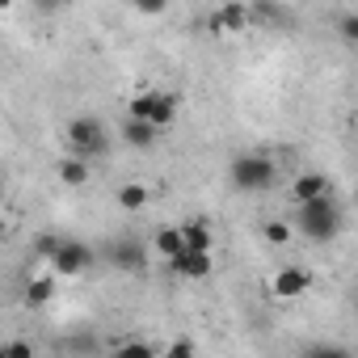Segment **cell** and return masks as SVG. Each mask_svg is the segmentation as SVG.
<instances>
[{
	"label": "cell",
	"instance_id": "obj_5",
	"mask_svg": "<svg viewBox=\"0 0 358 358\" xmlns=\"http://www.w3.org/2000/svg\"><path fill=\"white\" fill-rule=\"evenodd\" d=\"M51 278H80L93 270V249L85 241H59V249L47 257Z\"/></svg>",
	"mask_w": 358,
	"mask_h": 358
},
{
	"label": "cell",
	"instance_id": "obj_10",
	"mask_svg": "<svg viewBox=\"0 0 358 358\" xmlns=\"http://www.w3.org/2000/svg\"><path fill=\"white\" fill-rule=\"evenodd\" d=\"M51 299H55V278H51V274H34V278L26 282V291H22V303H26L30 312L47 308Z\"/></svg>",
	"mask_w": 358,
	"mask_h": 358
},
{
	"label": "cell",
	"instance_id": "obj_16",
	"mask_svg": "<svg viewBox=\"0 0 358 358\" xmlns=\"http://www.w3.org/2000/svg\"><path fill=\"white\" fill-rule=\"evenodd\" d=\"M152 249H156L164 262H173L177 253H182V228H160L156 241H152Z\"/></svg>",
	"mask_w": 358,
	"mask_h": 358
},
{
	"label": "cell",
	"instance_id": "obj_20",
	"mask_svg": "<svg viewBox=\"0 0 358 358\" xmlns=\"http://www.w3.org/2000/svg\"><path fill=\"white\" fill-rule=\"evenodd\" d=\"M0 358H34V345L26 337H9V341H0Z\"/></svg>",
	"mask_w": 358,
	"mask_h": 358
},
{
	"label": "cell",
	"instance_id": "obj_21",
	"mask_svg": "<svg viewBox=\"0 0 358 358\" xmlns=\"http://www.w3.org/2000/svg\"><path fill=\"white\" fill-rule=\"evenodd\" d=\"M303 358H354L345 345H333V341H320V345H312Z\"/></svg>",
	"mask_w": 358,
	"mask_h": 358
},
{
	"label": "cell",
	"instance_id": "obj_13",
	"mask_svg": "<svg viewBox=\"0 0 358 358\" xmlns=\"http://www.w3.org/2000/svg\"><path fill=\"white\" fill-rule=\"evenodd\" d=\"M182 249L186 253H211L215 249V236L207 224H182Z\"/></svg>",
	"mask_w": 358,
	"mask_h": 358
},
{
	"label": "cell",
	"instance_id": "obj_1",
	"mask_svg": "<svg viewBox=\"0 0 358 358\" xmlns=\"http://www.w3.org/2000/svg\"><path fill=\"white\" fill-rule=\"evenodd\" d=\"M295 228H299L308 241L329 245V241H337V236H341L345 215H341V207H337L333 199H316V203H303V207L295 211Z\"/></svg>",
	"mask_w": 358,
	"mask_h": 358
},
{
	"label": "cell",
	"instance_id": "obj_18",
	"mask_svg": "<svg viewBox=\"0 0 358 358\" xmlns=\"http://www.w3.org/2000/svg\"><path fill=\"white\" fill-rule=\"evenodd\" d=\"M114 358H156V345L152 341H143V337H127L122 345H118V354Z\"/></svg>",
	"mask_w": 358,
	"mask_h": 358
},
{
	"label": "cell",
	"instance_id": "obj_6",
	"mask_svg": "<svg viewBox=\"0 0 358 358\" xmlns=\"http://www.w3.org/2000/svg\"><path fill=\"white\" fill-rule=\"evenodd\" d=\"M308 287H312V270H308V266H282V270L274 274V282H270V291H274L278 299H299Z\"/></svg>",
	"mask_w": 358,
	"mask_h": 358
},
{
	"label": "cell",
	"instance_id": "obj_23",
	"mask_svg": "<svg viewBox=\"0 0 358 358\" xmlns=\"http://www.w3.org/2000/svg\"><path fill=\"white\" fill-rule=\"evenodd\" d=\"M55 249H59V241H55V236H43V241H38V257H51Z\"/></svg>",
	"mask_w": 358,
	"mask_h": 358
},
{
	"label": "cell",
	"instance_id": "obj_17",
	"mask_svg": "<svg viewBox=\"0 0 358 358\" xmlns=\"http://www.w3.org/2000/svg\"><path fill=\"white\" fill-rule=\"evenodd\" d=\"M291 220H270V224H262V236H266V245H291Z\"/></svg>",
	"mask_w": 358,
	"mask_h": 358
},
{
	"label": "cell",
	"instance_id": "obj_12",
	"mask_svg": "<svg viewBox=\"0 0 358 358\" xmlns=\"http://www.w3.org/2000/svg\"><path fill=\"white\" fill-rule=\"evenodd\" d=\"M89 160H80V156H64L59 164H55V177L64 186H89Z\"/></svg>",
	"mask_w": 358,
	"mask_h": 358
},
{
	"label": "cell",
	"instance_id": "obj_7",
	"mask_svg": "<svg viewBox=\"0 0 358 358\" xmlns=\"http://www.w3.org/2000/svg\"><path fill=\"white\" fill-rule=\"evenodd\" d=\"M291 199L303 207V203H316V199H333V182L324 173H299L291 182Z\"/></svg>",
	"mask_w": 358,
	"mask_h": 358
},
{
	"label": "cell",
	"instance_id": "obj_11",
	"mask_svg": "<svg viewBox=\"0 0 358 358\" xmlns=\"http://www.w3.org/2000/svg\"><path fill=\"white\" fill-rule=\"evenodd\" d=\"M156 139H160V131L152 127V122H139V118H127L122 122V143L127 148H156Z\"/></svg>",
	"mask_w": 358,
	"mask_h": 358
},
{
	"label": "cell",
	"instance_id": "obj_19",
	"mask_svg": "<svg viewBox=\"0 0 358 358\" xmlns=\"http://www.w3.org/2000/svg\"><path fill=\"white\" fill-rule=\"evenodd\" d=\"M156 358H199V345H194V337H173Z\"/></svg>",
	"mask_w": 358,
	"mask_h": 358
},
{
	"label": "cell",
	"instance_id": "obj_8",
	"mask_svg": "<svg viewBox=\"0 0 358 358\" xmlns=\"http://www.w3.org/2000/svg\"><path fill=\"white\" fill-rule=\"evenodd\" d=\"M169 270L177 274V278H194V282H203V278H211V270H215V257L211 253H177L173 262H169Z\"/></svg>",
	"mask_w": 358,
	"mask_h": 358
},
{
	"label": "cell",
	"instance_id": "obj_4",
	"mask_svg": "<svg viewBox=\"0 0 358 358\" xmlns=\"http://www.w3.org/2000/svg\"><path fill=\"white\" fill-rule=\"evenodd\" d=\"M127 110H131V118L152 122L156 131H164V127L177 118V97L164 93V89H143V93H135V97L127 101Z\"/></svg>",
	"mask_w": 358,
	"mask_h": 358
},
{
	"label": "cell",
	"instance_id": "obj_15",
	"mask_svg": "<svg viewBox=\"0 0 358 358\" xmlns=\"http://www.w3.org/2000/svg\"><path fill=\"white\" fill-rule=\"evenodd\" d=\"M152 203V190L143 186V182H127V186H118V207L122 211H143Z\"/></svg>",
	"mask_w": 358,
	"mask_h": 358
},
{
	"label": "cell",
	"instance_id": "obj_24",
	"mask_svg": "<svg viewBox=\"0 0 358 358\" xmlns=\"http://www.w3.org/2000/svg\"><path fill=\"white\" fill-rule=\"evenodd\" d=\"M0 236H5V220H0Z\"/></svg>",
	"mask_w": 358,
	"mask_h": 358
},
{
	"label": "cell",
	"instance_id": "obj_2",
	"mask_svg": "<svg viewBox=\"0 0 358 358\" xmlns=\"http://www.w3.org/2000/svg\"><path fill=\"white\" fill-rule=\"evenodd\" d=\"M228 177H232V186L245 190V194H262L274 186V177H278V164L262 152H245L228 164Z\"/></svg>",
	"mask_w": 358,
	"mask_h": 358
},
{
	"label": "cell",
	"instance_id": "obj_14",
	"mask_svg": "<svg viewBox=\"0 0 358 358\" xmlns=\"http://www.w3.org/2000/svg\"><path fill=\"white\" fill-rule=\"evenodd\" d=\"M114 266H118V270H131V274H139V270L148 266V253H143V245H135V241H118V245H114Z\"/></svg>",
	"mask_w": 358,
	"mask_h": 358
},
{
	"label": "cell",
	"instance_id": "obj_22",
	"mask_svg": "<svg viewBox=\"0 0 358 358\" xmlns=\"http://www.w3.org/2000/svg\"><path fill=\"white\" fill-rule=\"evenodd\" d=\"M341 34H345V38L358 34V13H345V17H341Z\"/></svg>",
	"mask_w": 358,
	"mask_h": 358
},
{
	"label": "cell",
	"instance_id": "obj_3",
	"mask_svg": "<svg viewBox=\"0 0 358 358\" xmlns=\"http://www.w3.org/2000/svg\"><path fill=\"white\" fill-rule=\"evenodd\" d=\"M68 148H72V156H80V160H97V156H106L110 152V131L97 122V118H89V114H80V118H72L68 122Z\"/></svg>",
	"mask_w": 358,
	"mask_h": 358
},
{
	"label": "cell",
	"instance_id": "obj_9",
	"mask_svg": "<svg viewBox=\"0 0 358 358\" xmlns=\"http://www.w3.org/2000/svg\"><path fill=\"white\" fill-rule=\"evenodd\" d=\"M245 26H249V5H224L211 17V30L215 34H241Z\"/></svg>",
	"mask_w": 358,
	"mask_h": 358
}]
</instances>
